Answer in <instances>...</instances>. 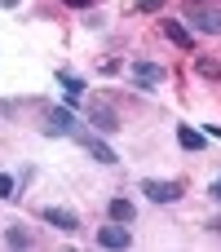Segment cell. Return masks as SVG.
Here are the masks:
<instances>
[{
	"label": "cell",
	"mask_w": 221,
	"mask_h": 252,
	"mask_svg": "<svg viewBox=\"0 0 221 252\" xmlns=\"http://www.w3.org/2000/svg\"><path fill=\"white\" fill-rule=\"evenodd\" d=\"M186 18L195 31L221 35V0H186Z\"/></svg>",
	"instance_id": "6da1fadb"
},
{
	"label": "cell",
	"mask_w": 221,
	"mask_h": 252,
	"mask_svg": "<svg viewBox=\"0 0 221 252\" xmlns=\"http://www.w3.org/2000/svg\"><path fill=\"white\" fill-rule=\"evenodd\" d=\"M142 195L151 204H177L182 199V182H159V177H146L142 182Z\"/></svg>",
	"instance_id": "7a4b0ae2"
},
{
	"label": "cell",
	"mask_w": 221,
	"mask_h": 252,
	"mask_svg": "<svg viewBox=\"0 0 221 252\" xmlns=\"http://www.w3.org/2000/svg\"><path fill=\"white\" fill-rule=\"evenodd\" d=\"M97 248H111V252L133 248V230H124V221H111V226L97 230Z\"/></svg>",
	"instance_id": "3957f363"
},
{
	"label": "cell",
	"mask_w": 221,
	"mask_h": 252,
	"mask_svg": "<svg viewBox=\"0 0 221 252\" xmlns=\"http://www.w3.org/2000/svg\"><path fill=\"white\" fill-rule=\"evenodd\" d=\"M128 75H133V84H137V89H155V84H164V75H168V71H164V66H155V62H133V66H128Z\"/></svg>",
	"instance_id": "277c9868"
},
{
	"label": "cell",
	"mask_w": 221,
	"mask_h": 252,
	"mask_svg": "<svg viewBox=\"0 0 221 252\" xmlns=\"http://www.w3.org/2000/svg\"><path fill=\"white\" fill-rule=\"evenodd\" d=\"M89 124H97V133H120V115L106 102H93L89 106Z\"/></svg>",
	"instance_id": "5b68a950"
},
{
	"label": "cell",
	"mask_w": 221,
	"mask_h": 252,
	"mask_svg": "<svg viewBox=\"0 0 221 252\" xmlns=\"http://www.w3.org/2000/svg\"><path fill=\"white\" fill-rule=\"evenodd\" d=\"M44 133H53V137H71V133H75V115H71L66 106H53V111H49Z\"/></svg>",
	"instance_id": "8992f818"
},
{
	"label": "cell",
	"mask_w": 221,
	"mask_h": 252,
	"mask_svg": "<svg viewBox=\"0 0 221 252\" xmlns=\"http://www.w3.org/2000/svg\"><path fill=\"white\" fill-rule=\"evenodd\" d=\"M44 221H49L53 230H62V235H75V230H80V217H75L71 208H44Z\"/></svg>",
	"instance_id": "52a82bcc"
},
{
	"label": "cell",
	"mask_w": 221,
	"mask_h": 252,
	"mask_svg": "<svg viewBox=\"0 0 221 252\" xmlns=\"http://www.w3.org/2000/svg\"><path fill=\"white\" fill-rule=\"evenodd\" d=\"M164 35H168V40H173L177 49H186V53L195 49V35H190V31H186V27L177 22V18H164Z\"/></svg>",
	"instance_id": "ba28073f"
},
{
	"label": "cell",
	"mask_w": 221,
	"mask_h": 252,
	"mask_svg": "<svg viewBox=\"0 0 221 252\" xmlns=\"http://www.w3.org/2000/svg\"><path fill=\"white\" fill-rule=\"evenodd\" d=\"M80 142H84V151H89L97 164H120V155H115V151H111L102 137H80Z\"/></svg>",
	"instance_id": "9c48e42d"
},
{
	"label": "cell",
	"mask_w": 221,
	"mask_h": 252,
	"mask_svg": "<svg viewBox=\"0 0 221 252\" xmlns=\"http://www.w3.org/2000/svg\"><path fill=\"white\" fill-rule=\"evenodd\" d=\"M58 84L66 89V102H71V106L84 97V80H80V75H71V71H58Z\"/></svg>",
	"instance_id": "30bf717a"
},
{
	"label": "cell",
	"mask_w": 221,
	"mask_h": 252,
	"mask_svg": "<svg viewBox=\"0 0 221 252\" xmlns=\"http://www.w3.org/2000/svg\"><path fill=\"white\" fill-rule=\"evenodd\" d=\"M177 146L199 155V151H204V133H199V128H190V124H182V128H177Z\"/></svg>",
	"instance_id": "8fae6325"
},
{
	"label": "cell",
	"mask_w": 221,
	"mask_h": 252,
	"mask_svg": "<svg viewBox=\"0 0 221 252\" xmlns=\"http://www.w3.org/2000/svg\"><path fill=\"white\" fill-rule=\"evenodd\" d=\"M106 213H111V221H124V226H128V221L137 217L133 199H111V204H106Z\"/></svg>",
	"instance_id": "7c38bea8"
},
{
	"label": "cell",
	"mask_w": 221,
	"mask_h": 252,
	"mask_svg": "<svg viewBox=\"0 0 221 252\" xmlns=\"http://www.w3.org/2000/svg\"><path fill=\"white\" fill-rule=\"evenodd\" d=\"M4 244H9V248H31V235H27L22 226H9V230H4Z\"/></svg>",
	"instance_id": "4fadbf2b"
},
{
	"label": "cell",
	"mask_w": 221,
	"mask_h": 252,
	"mask_svg": "<svg viewBox=\"0 0 221 252\" xmlns=\"http://www.w3.org/2000/svg\"><path fill=\"white\" fill-rule=\"evenodd\" d=\"M195 71H199L204 80H217V75H221V66L213 62V58H195Z\"/></svg>",
	"instance_id": "5bb4252c"
},
{
	"label": "cell",
	"mask_w": 221,
	"mask_h": 252,
	"mask_svg": "<svg viewBox=\"0 0 221 252\" xmlns=\"http://www.w3.org/2000/svg\"><path fill=\"white\" fill-rule=\"evenodd\" d=\"M13 190H18V182H13L9 173H0V199H18Z\"/></svg>",
	"instance_id": "9a60e30c"
},
{
	"label": "cell",
	"mask_w": 221,
	"mask_h": 252,
	"mask_svg": "<svg viewBox=\"0 0 221 252\" xmlns=\"http://www.w3.org/2000/svg\"><path fill=\"white\" fill-rule=\"evenodd\" d=\"M159 9H164V0H142L137 4V13H159Z\"/></svg>",
	"instance_id": "2e32d148"
},
{
	"label": "cell",
	"mask_w": 221,
	"mask_h": 252,
	"mask_svg": "<svg viewBox=\"0 0 221 252\" xmlns=\"http://www.w3.org/2000/svg\"><path fill=\"white\" fill-rule=\"evenodd\" d=\"M208 195H213V199H217V204H221V177H217V182H213V186H208Z\"/></svg>",
	"instance_id": "e0dca14e"
},
{
	"label": "cell",
	"mask_w": 221,
	"mask_h": 252,
	"mask_svg": "<svg viewBox=\"0 0 221 252\" xmlns=\"http://www.w3.org/2000/svg\"><path fill=\"white\" fill-rule=\"evenodd\" d=\"M62 4H71V9H89L93 0H62Z\"/></svg>",
	"instance_id": "ac0fdd59"
},
{
	"label": "cell",
	"mask_w": 221,
	"mask_h": 252,
	"mask_svg": "<svg viewBox=\"0 0 221 252\" xmlns=\"http://www.w3.org/2000/svg\"><path fill=\"white\" fill-rule=\"evenodd\" d=\"M208 230H213V235H221V217H213V221H208Z\"/></svg>",
	"instance_id": "d6986e66"
},
{
	"label": "cell",
	"mask_w": 221,
	"mask_h": 252,
	"mask_svg": "<svg viewBox=\"0 0 221 252\" xmlns=\"http://www.w3.org/2000/svg\"><path fill=\"white\" fill-rule=\"evenodd\" d=\"M0 4H18V0H0Z\"/></svg>",
	"instance_id": "ffe728a7"
}]
</instances>
